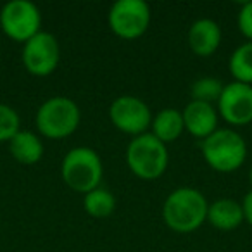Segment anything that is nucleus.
Returning a JSON list of instances; mask_svg holds the SVG:
<instances>
[{"mask_svg": "<svg viewBox=\"0 0 252 252\" xmlns=\"http://www.w3.org/2000/svg\"><path fill=\"white\" fill-rule=\"evenodd\" d=\"M207 204L202 192L192 187L176 189L162 204V220L176 233H192L207 221Z\"/></svg>", "mask_w": 252, "mask_h": 252, "instance_id": "obj_1", "label": "nucleus"}, {"mask_svg": "<svg viewBox=\"0 0 252 252\" xmlns=\"http://www.w3.org/2000/svg\"><path fill=\"white\" fill-rule=\"evenodd\" d=\"M200 152L211 169L218 173H233L247 159L245 140L230 128H218L200 142Z\"/></svg>", "mask_w": 252, "mask_h": 252, "instance_id": "obj_2", "label": "nucleus"}, {"mask_svg": "<svg viewBox=\"0 0 252 252\" xmlns=\"http://www.w3.org/2000/svg\"><path fill=\"white\" fill-rule=\"evenodd\" d=\"M169 162L166 145L152 133L135 137L126 149V164L135 176L152 182L164 175Z\"/></svg>", "mask_w": 252, "mask_h": 252, "instance_id": "obj_3", "label": "nucleus"}, {"mask_svg": "<svg viewBox=\"0 0 252 252\" xmlns=\"http://www.w3.org/2000/svg\"><path fill=\"white\" fill-rule=\"evenodd\" d=\"M61 175L71 190L78 193H88L100 185L104 175L102 159L94 149L74 147L64 156Z\"/></svg>", "mask_w": 252, "mask_h": 252, "instance_id": "obj_4", "label": "nucleus"}, {"mask_svg": "<svg viewBox=\"0 0 252 252\" xmlns=\"http://www.w3.org/2000/svg\"><path fill=\"white\" fill-rule=\"evenodd\" d=\"M80 121V107L67 97H52L45 100L38 107L35 118L40 135L50 140H63L73 135Z\"/></svg>", "mask_w": 252, "mask_h": 252, "instance_id": "obj_5", "label": "nucleus"}, {"mask_svg": "<svg viewBox=\"0 0 252 252\" xmlns=\"http://www.w3.org/2000/svg\"><path fill=\"white\" fill-rule=\"evenodd\" d=\"M151 7L145 0H118L111 5L107 23L118 38H140L151 26Z\"/></svg>", "mask_w": 252, "mask_h": 252, "instance_id": "obj_6", "label": "nucleus"}, {"mask_svg": "<svg viewBox=\"0 0 252 252\" xmlns=\"http://www.w3.org/2000/svg\"><path fill=\"white\" fill-rule=\"evenodd\" d=\"M0 26L11 40L26 43L42 32V12L30 0H12L2 7Z\"/></svg>", "mask_w": 252, "mask_h": 252, "instance_id": "obj_7", "label": "nucleus"}, {"mask_svg": "<svg viewBox=\"0 0 252 252\" xmlns=\"http://www.w3.org/2000/svg\"><path fill=\"white\" fill-rule=\"evenodd\" d=\"M23 64L33 76L45 78L57 69L61 61V47L52 33L40 32L23 45Z\"/></svg>", "mask_w": 252, "mask_h": 252, "instance_id": "obj_8", "label": "nucleus"}, {"mask_svg": "<svg viewBox=\"0 0 252 252\" xmlns=\"http://www.w3.org/2000/svg\"><path fill=\"white\" fill-rule=\"evenodd\" d=\"M109 118L119 131L128 135H144L152 125V112L144 100L133 95H121L109 107Z\"/></svg>", "mask_w": 252, "mask_h": 252, "instance_id": "obj_9", "label": "nucleus"}, {"mask_svg": "<svg viewBox=\"0 0 252 252\" xmlns=\"http://www.w3.org/2000/svg\"><path fill=\"white\" fill-rule=\"evenodd\" d=\"M218 112L228 125H249L252 121V85L238 81L224 85L218 100Z\"/></svg>", "mask_w": 252, "mask_h": 252, "instance_id": "obj_10", "label": "nucleus"}, {"mask_svg": "<svg viewBox=\"0 0 252 252\" xmlns=\"http://www.w3.org/2000/svg\"><path fill=\"white\" fill-rule=\"evenodd\" d=\"M185 130L195 138H207L218 130V112L211 104L190 100L182 111Z\"/></svg>", "mask_w": 252, "mask_h": 252, "instance_id": "obj_11", "label": "nucleus"}, {"mask_svg": "<svg viewBox=\"0 0 252 252\" xmlns=\"http://www.w3.org/2000/svg\"><path fill=\"white\" fill-rule=\"evenodd\" d=\"M223 33L213 19H197L189 30V47L195 56L209 57L220 49Z\"/></svg>", "mask_w": 252, "mask_h": 252, "instance_id": "obj_12", "label": "nucleus"}, {"mask_svg": "<svg viewBox=\"0 0 252 252\" xmlns=\"http://www.w3.org/2000/svg\"><path fill=\"white\" fill-rule=\"evenodd\" d=\"M207 221L221 231H230L244 223V209L242 204L233 199H220L209 204Z\"/></svg>", "mask_w": 252, "mask_h": 252, "instance_id": "obj_13", "label": "nucleus"}, {"mask_svg": "<svg viewBox=\"0 0 252 252\" xmlns=\"http://www.w3.org/2000/svg\"><path fill=\"white\" fill-rule=\"evenodd\" d=\"M152 135L162 144H173L176 142L182 133L185 131V125H183V116L182 111L178 109H162L152 118Z\"/></svg>", "mask_w": 252, "mask_h": 252, "instance_id": "obj_14", "label": "nucleus"}, {"mask_svg": "<svg viewBox=\"0 0 252 252\" xmlns=\"http://www.w3.org/2000/svg\"><path fill=\"white\" fill-rule=\"evenodd\" d=\"M11 156L18 162L25 166L36 164L43 158V144L38 135L32 131H19L11 142H9Z\"/></svg>", "mask_w": 252, "mask_h": 252, "instance_id": "obj_15", "label": "nucleus"}, {"mask_svg": "<svg viewBox=\"0 0 252 252\" xmlns=\"http://www.w3.org/2000/svg\"><path fill=\"white\" fill-rule=\"evenodd\" d=\"M228 69L235 81L252 85V42H245L233 50L228 61Z\"/></svg>", "mask_w": 252, "mask_h": 252, "instance_id": "obj_16", "label": "nucleus"}, {"mask_svg": "<svg viewBox=\"0 0 252 252\" xmlns=\"http://www.w3.org/2000/svg\"><path fill=\"white\" fill-rule=\"evenodd\" d=\"M83 207L92 218H107L114 213L116 209V199L107 189H98L92 190V192L85 193Z\"/></svg>", "mask_w": 252, "mask_h": 252, "instance_id": "obj_17", "label": "nucleus"}, {"mask_svg": "<svg viewBox=\"0 0 252 252\" xmlns=\"http://www.w3.org/2000/svg\"><path fill=\"white\" fill-rule=\"evenodd\" d=\"M223 81L218 80V78L213 76H204L199 78L192 83L190 87V95H192V100L197 102H206V104H211L213 102H218L223 94Z\"/></svg>", "mask_w": 252, "mask_h": 252, "instance_id": "obj_18", "label": "nucleus"}, {"mask_svg": "<svg viewBox=\"0 0 252 252\" xmlns=\"http://www.w3.org/2000/svg\"><path fill=\"white\" fill-rule=\"evenodd\" d=\"M19 114L7 104H0V142H11L19 133Z\"/></svg>", "mask_w": 252, "mask_h": 252, "instance_id": "obj_19", "label": "nucleus"}, {"mask_svg": "<svg viewBox=\"0 0 252 252\" xmlns=\"http://www.w3.org/2000/svg\"><path fill=\"white\" fill-rule=\"evenodd\" d=\"M238 30L240 33L252 42V2H245L238 12Z\"/></svg>", "mask_w": 252, "mask_h": 252, "instance_id": "obj_20", "label": "nucleus"}, {"mask_svg": "<svg viewBox=\"0 0 252 252\" xmlns=\"http://www.w3.org/2000/svg\"><path fill=\"white\" fill-rule=\"evenodd\" d=\"M242 209H244V221H247V223L252 226V190L244 197Z\"/></svg>", "mask_w": 252, "mask_h": 252, "instance_id": "obj_21", "label": "nucleus"}, {"mask_svg": "<svg viewBox=\"0 0 252 252\" xmlns=\"http://www.w3.org/2000/svg\"><path fill=\"white\" fill-rule=\"evenodd\" d=\"M249 182H251V185H252V168H251V171H249Z\"/></svg>", "mask_w": 252, "mask_h": 252, "instance_id": "obj_22", "label": "nucleus"}]
</instances>
